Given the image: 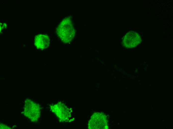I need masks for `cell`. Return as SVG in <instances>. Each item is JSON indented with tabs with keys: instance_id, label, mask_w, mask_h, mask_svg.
Returning <instances> with one entry per match:
<instances>
[{
	"instance_id": "cell-4",
	"label": "cell",
	"mask_w": 173,
	"mask_h": 129,
	"mask_svg": "<svg viewBox=\"0 0 173 129\" xmlns=\"http://www.w3.org/2000/svg\"><path fill=\"white\" fill-rule=\"evenodd\" d=\"M51 107L52 111L61 121H67L71 117V111L63 103L58 102Z\"/></svg>"
},
{
	"instance_id": "cell-5",
	"label": "cell",
	"mask_w": 173,
	"mask_h": 129,
	"mask_svg": "<svg viewBox=\"0 0 173 129\" xmlns=\"http://www.w3.org/2000/svg\"><path fill=\"white\" fill-rule=\"evenodd\" d=\"M35 44L38 49H44L47 48L50 44V39L47 35L39 34L36 36L34 40Z\"/></svg>"
},
{
	"instance_id": "cell-3",
	"label": "cell",
	"mask_w": 173,
	"mask_h": 129,
	"mask_svg": "<svg viewBox=\"0 0 173 129\" xmlns=\"http://www.w3.org/2000/svg\"><path fill=\"white\" fill-rule=\"evenodd\" d=\"M142 42V38L137 32L131 31L126 33L124 36L122 44L125 47L133 48L138 46Z\"/></svg>"
},
{
	"instance_id": "cell-6",
	"label": "cell",
	"mask_w": 173,
	"mask_h": 129,
	"mask_svg": "<svg viewBox=\"0 0 173 129\" xmlns=\"http://www.w3.org/2000/svg\"><path fill=\"white\" fill-rule=\"evenodd\" d=\"M0 129H11V128L3 124H0Z\"/></svg>"
},
{
	"instance_id": "cell-2",
	"label": "cell",
	"mask_w": 173,
	"mask_h": 129,
	"mask_svg": "<svg viewBox=\"0 0 173 129\" xmlns=\"http://www.w3.org/2000/svg\"><path fill=\"white\" fill-rule=\"evenodd\" d=\"M23 114L33 122H36L40 116V106L33 100L27 99L24 101Z\"/></svg>"
},
{
	"instance_id": "cell-1",
	"label": "cell",
	"mask_w": 173,
	"mask_h": 129,
	"mask_svg": "<svg viewBox=\"0 0 173 129\" xmlns=\"http://www.w3.org/2000/svg\"><path fill=\"white\" fill-rule=\"evenodd\" d=\"M72 18L66 17L59 23L56 29V32L61 41L65 44L71 43L75 37L76 31Z\"/></svg>"
}]
</instances>
